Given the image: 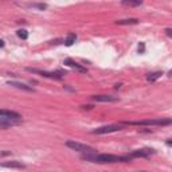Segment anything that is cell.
I'll use <instances>...</instances> for the list:
<instances>
[{
    "instance_id": "obj_1",
    "label": "cell",
    "mask_w": 172,
    "mask_h": 172,
    "mask_svg": "<svg viewBox=\"0 0 172 172\" xmlns=\"http://www.w3.org/2000/svg\"><path fill=\"white\" fill-rule=\"evenodd\" d=\"M82 159L86 161L98 163V164H106V163H126L130 161L129 156H119V155H110V153H88L83 155Z\"/></svg>"
},
{
    "instance_id": "obj_2",
    "label": "cell",
    "mask_w": 172,
    "mask_h": 172,
    "mask_svg": "<svg viewBox=\"0 0 172 172\" xmlns=\"http://www.w3.org/2000/svg\"><path fill=\"white\" fill-rule=\"evenodd\" d=\"M171 119H151V120H144V121H132V123H124L128 125H149V126H163V125H171Z\"/></svg>"
},
{
    "instance_id": "obj_3",
    "label": "cell",
    "mask_w": 172,
    "mask_h": 172,
    "mask_svg": "<svg viewBox=\"0 0 172 172\" xmlns=\"http://www.w3.org/2000/svg\"><path fill=\"white\" fill-rule=\"evenodd\" d=\"M65 145H66L67 148L73 149V151L82 152V153H85V155H88V153H96V149H94L93 147L88 145V144H82V143L74 141V140H69V141H66Z\"/></svg>"
},
{
    "instance_id": "obj_4",
    "label": "cell",
    "mask_w": 172,
    "mask_h": 172,
    "mask_svg": "<svg viewBox=\"0 0 172 172\" xmlns=\"http://www.w3.org/2000/svg\"><path fill=\"white\" fill-rule=\"evenodd\" d=\"M28 73L33 74H40L42 77H46V78H51V79H62V75H65L63 71H46V70H39V69H33V67H27L26 69Z\"/></svg>"
},
{
    "instance_id": "obj_5",
    "label": "cell",
    "mask_w": 172,
    "mask_h": 172,
    "mask_svg": "<svg viewBox=\"0 0 172 172\" xmlns=\"http://www.w3.org/2000/svg\"><path fill=\"white\" fill-rule=\"evenodd\" d=\"M123 129V126L120 124H114V125H106V126H101V128L94 129L92 133L94 134H106V133H113V132H119Z\"/></svg>"
},
{
    "instance_id": "obj_6",
    "label": "cell",
    "mask_w": 172,
    "mask_h": 172,
    "mask_svg": "<svg viewBox=\"0 0 172 172\" xmlns=\"http://www.w3.org/2000/svg\"><path fill=\"white\" fill-rule=\"evenodd\" d=\"M63 65L69 66V67H71V69H75L77 71H79V73H83V74L88 73V69H86V67L79 65V63H77L74 59H71V58H66V59L63 61Z\"/></svg>"
},
{
    "instance_id": "obj_7",
    "label": "cell",
    "mask_w": 172,
    "mask_h": 172,
    "mask_svg": "<svg viewBox=\"0 0 172 172\" xmlns=\"http://www.w3.org/2000/svg\"><path fill=\"white\" fill-rule=\"evenodd\" d=\"M153 153H155L153 149L144 148V149H137V151H133L129 155V157H130V159H133V157H149L151 155H153Z\"/></svg>"
},
{
    "instance_id": "obj_8",
    "label": "cell",
    "mask_w": 172,
    "mask_h": 172,
    "mask_svg": "<svg viewBox=\"0 0 172 172\" xmlns=\"http://www.w3.org/2000/svg\"><path fill=\"white\" fill-rule=\"evenodd\" d=\"M22 124V120H15V119H8V117H0V128H10L13 125Z\"/></svg>"
},
{
    "instance_id": "obj_9",
    "label": "cell",
    "mask_w": 172,
    "mask_h": 172,
    "mask_svg": "<svg viewBox=\"0 0 172 172\" xmlns=\"http://www.w3.org/2000/svg\"><path fill=\"white\" fill-rule=\"evenodd\" d=\"M8 86H12V88H16V89H20V90H24V92H35V89L33 86H27L26 83H22V82H16V81H8L7 82Z\"/></svg>"
},
{
    "instance_id": "obj_10",
    "label": "cell",
    "mask_w": 172,
    "mask_h": 172,
    "mask_svg": "<svg viewBox=\"0 0 172 172\" xmlns=\"http://www.w3.org/2000/svg\"><path fill=\"white\" fill-rule=\"evenodd\" d=\"M0 167H4V168H24V164L18 160H10V161H2Z\"/></svg>"
},
{
    "instance_id": "obj_11",
    "label": "cell",
    "mask_w": 172,
    "mask_h": 172,
    "mask_svg": "<svg viewBox=\"0 0 172 172\" xmlns=\"http://www.w3.org/2000/svg\"><path fill=\"white\" fill-rule=\"evenodd\" d=\"M0 117H8V119H15V120H22V116L18 112L8 110V109H0Z\"/></svg>"
},
{
    "instance_id": "obj_12",
    "label": "cell",
    "mask_w": 172,
    "mask_h": 172,
    "mask_svg": "<svg viewBox=\"0 0 172 172\" xmlns=\"http://www.w3.org/2000/svg\"><path fill=\"white\" fill-rule=\"evenodd\" d=\"M92 101H94V102H116V101H119V98L112 97V96H93Z\"/></svg>"
},
{
    "instance_id": "obj_13",
    "label": "cell",
    "mask_w": 172,
    "mask_h": 172,
    "mask_svg": "<svg viewBox=\"0 0 172 172\" xmlns=\"http://www.w3.org/2000/svg\"><path fill=\"white\" fill-rule=\"evenodd\" d=\"M121 4L123 6H126V7H139V6H141L143 2L141 0H124V2H121Z\"/></svg>"
},
{
    "instance_id": "obj_14",
    "label": "cell",
    "mask_w": 172,
    "mask_h": 172,
    "mask_svg": "<svg viewBox=\"0 0 172 172\" xmlns=\"http://www.w3.org/2000/svg\"><path fill=\"white\" fill-rule=\"evenodd\" d=\"M75 40H77V35L74 33H70L69 35H67L66 40H65V44L67 47H70V46H73V44L75 43Z\"/></svg>"
},
{
    "instance_id": "obj_15",
    "label": "cell",
    "mask_w": 172,
    "mask_h": 172,
    "mask_svg": "<svg viewBox=\"0 0 172 172\" xmlns=\"http://www.w3.org/2000/svg\"><path fill=\"white\" fill-rule=\"evenodd\" d=\"M161 75H163L161 71H155V73H151V74L147 75V81H148V82H155V81L159 79Z\"/></svg>"
},
{
    "instance_id": "obj_16",
    "label": "cell",
    "mask_w": 172,
    "mask_h": 172,
    "mask_svg": "<svg viewBox=\"0 0 172 172\" xmlns=\"http://www.w3.org/2000/svg\"><path fill=\"white\" fill-rule=\"evenodd\" d=\"M116 23L120 24V26H124V24H137L139 23V19H136V18H132V19H123V20H117Z\"/></svg>"
},
{
    "instance_id": "obj_17",
    "label": "cell",
    "mask_w": 172,
    "mask_h": 172,
    "mask_svg": "<svg viewBox=\"0 0 172 172\" xmlns=\"http://www.w3.org/2000/svg\"><path fill=\"white\" fill-rule=\"evenodd\" d=\"M28 7H31V8H38V10H46V4L44 3H33V4H30Z\"/></svg>"
},
{
    "instance_id": "obj_18",
    "label": "cell",
    "mask_w": 172,
    "mask_h": 172,
    "mask_svg": "<svg viewBox=\"0 0 172 172\" xmlns=\"http://www.w3.org/2000/svg\"><path fill=\"white\" fill-rule=\"evenodd\" d=\"M18 37L24 40L28 38V33H27V30H18Z\"/></svg>"
},
{
    "instance_id": "obj_19",
    "label": "cell",
    "mask_w": 172,
    "mask_h": 172,
    "mask_svg": "<svg viewBox=\"0 0 172 172\" xmlns=\"http://www.w3.org/2000/svg\"><path fill=\"white\" fill-rule=\"evenodd\" d=\"M165 33H167V35H168V37H172V30H171V28H167Z\"/></svg>"
},
{
    "instance_id": "obj_20",
    "label": "cell",
    "mask_w": 172,
    "mask_h": 172,
    "mask_svg": "<svg viewBox=\"0 0 172 172\" xmlns=\"http://www.w3.org/2000/svg\"><path fill=\"white\" fill-rule=\"evenodd\" d=\"M143 51H144V44L141 43V44L139 46V53H143Z\"/></svg>"
},
{
    "instance_id": "obj_21",
    "label": "cell",
    "mask_w": 172,
    "mask_h": 172,
    "mask_svg": "<svg viewBox=\"0 0 172 172\" xmlns=\"http://www.w3.org/2000/svg\"><path fill=\"white\" fill-rule=\"evenodd\" d=\"M0 47H4V40L0 39Z\"/></svg>"
},
{
    "instance_id": "obj_22",
    "label": "cell",
    "mask_w": 172,
    "mask_h": 172,
    "mask_svg": "<svg viewBox=\"0 0 172 172\" xmlns=\"http://www.w3.org/2000/svg\"><path fill=\"white\" fill-rule=\"evenodd\" d=\"M137 172H147V171H137Z\"/></svg>"
}]
</instances>
